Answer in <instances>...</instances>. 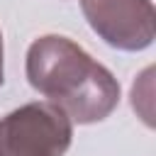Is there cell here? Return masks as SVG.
<instances>
[{
  "mask_svg": "<svg viewBox=\"0 0 156 156\" xmlns=\"http://www.w3.org/2000/svg\"><path fill=\"white\" fill-rule=\"evenodd\" d=\"M90 29L112 49L144 51L156 37L151 0H80Z\"/></svg>",
  "mask_w": 156,
  "mask_h": 156,
  "instance_id": "3",
  "label": "cell"
},
{
  "mask_svg": "<svg viewBox=\"0 0 156 156\" xmlns=\"http://www.w3.org/2000/svg\"><path fill=\"white\" fill-rule=\"evenodd\" d=\"M71 139V117L51 102H27L0 117V156H63Z\"/></svg>",
  "mask_w": 156,
  "mask_h": 156,
  "instance_id": "2",
  "label": "cell"
},
{
  "mask_svg": "<svg viewBox=\"0 0 156 156\" xmlns=\"http://www.w3.org/2000/svg\"><path fill=\"white\" fill-rule=\"evenodd\" d=\"M24 73L29 85L61 107L71 122L95 124L119 105L117 78L80 44L61 34H44L27 49Z\"/></svg>",
  "mask_w": 156,
  "mask_h": 156,
  "instance_id": "1",
  "label": "cell"
},
{
  "mask_svg": "<svg viewBox=\"0 0 156 156\" xmlns=\"http://www.w3.org/2000/svg\"><path fill=\"white\" fill-rule=\"evenodd\" d=\"M5 83V46H2V32H0V85Z\"/></svg>",
  "mask_w": 156,
  "mask_h": 156,
  "instance_id": "4",
  "label": "cell"
}]
</instances>
